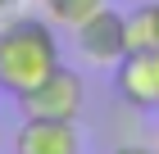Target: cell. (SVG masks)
Returning <instances> with one entry per match:
<instances>
[{"label":"cell","instance_id":"7","mask_svg":"<svg viewBox=\"0 0 159 154\" xmlns=\"http://www.w3.org/2000/svg\"><path fill=\"white\" fill-rule=\"evenodd\" d=\"M46 9H50V18H55V23L77 27L82 18H91L96 9H105V0H46Z\"/></svg>","mask_w":159,"mask_h":154},{"label":"cell","instance_id":"9","mask_svg":"<svg viewBox=\"0 0 159 154\" xmlns=\"http://www.w3.org/2000/svg\"><path fill=\"white\" fill-rule=\"evenodd\" d=\"M155 150H159V141H155Z\"/></svg>","mask_w":159,"mask_h":154},{"label":"cell","instance_id":"5","mask_svg":"<svg viewBox=\"0 0 159 154\" xmlns=\"http://www.w3.org/2000/svg\"><path fill=\"white\" fill-rule=\"evenodd\" d=\"M14 154H82V141L68 118H23L14 131Z\"/></svg>","mask_w":159,"mask_h":154},{"label":"cell","instance_id":"6","mask_svg":"<svg viewBox=\"0 0 159 154\" xmlns=\"http://www.w3.org/2000/svg\"><path fill=\"white\" fill-rule=\"evenodd\" d=\"M127 50H159V5H141L127 18Z\"/></svg>","mask_w":159,"mask_h":154},{"label":"cell","instance_id":"2","mask_svg":"<svg viewBox=\"0 0 159 154\" xmlns=\"http://www.w3.org/2000/svg\"><path fill=\"white\" fill-rule=\"evenodd\" d=\"M82 100H86L82 77L59 64L41 86H32L27 95H18V109H23V118H68L73 122L82 113Z\"/></svg>","mask_w":159,"mask_h":154},{"label":"cell","instance_id":"3","mask_svg":"<svg viewBox=\"0 0 159 154\" xmlns=\"http://www.w3.org/2000/svg\"><path fill=\"white\" fill-rule=\"evenodd\" d=\"M77 32V50H82L86 64H96V68H114V64L127 55V18L118 9H96L91 18L73 27Z\"/></svg>","mask_w":159,"mask_h":154},{"label":"cell","instance_id":"4","mask_svg":"<svg viewBox=\"0 0 159 154\" xmlns=\"http://www.w3.org/2000/svg\"><path fill=\"white\" fill-rule=\"evenodd\" d=\"M114 86L132 109H159V50H127L114 64Z\"/></svg>","mask_w":159,"mask_h":154},{"label":"cell","instance_id":"1","mask_svg":"<svg viewBox=\"0 0 159 154\" xmlns=\"http://www.w3.org/2000/svg\"><path fill=\"white\" fill-rule=\"evenodd\" d=\"M59 68V41L55 27L41 18H9L0 27V91L14 100L41 86L50 73Z\"/></svg>","mask_w":159,"mask_h":154},{"label":"cell","instance_id":"8","mask_svg":"<svg viewBox=\"0 0 159 154\" xmlns=\"http://www.w3.org/2000/svg\"><path fill=\"white\" fill-rule=\"evenodd\" d=\"M114 154H159V150H150V145H118Z\"/></svg>","mask_w":159,"mask_h":154}]
</instances>
